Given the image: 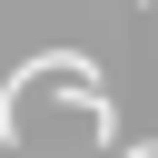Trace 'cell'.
<instances>
[{"instance_id": "1", "label": "cell", "mask_w": 158, "mask_h": 158, "mask_svg": "<svg viewBox=\"0 0 158 158\" xmlns=\"http://www.w3.org/2000/svg\"><path fill=\"white\" fill-rule=\"evenodd\" d=\"M118 158H158V138H118Z\"/></svg>"}]
</instances>
